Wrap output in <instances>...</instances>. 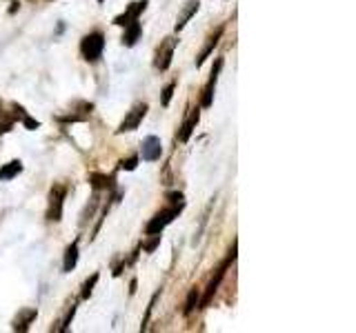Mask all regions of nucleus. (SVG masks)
I'll return each instance as SVG.
<instances>
[{"mask_svg":"<svg viewBox=\"0 0 356 333\" xmlns=\"http://www.w3.org/2000/svg\"><path fill=\"white\" fill-rule=\"evenodd\" d=\"M234 258H236V244H234V249H232V253L227 255V260L225 262H222L220 266H218V269H216V275L214 278H211V280H209V284H207V291H205V296H203V300H200V307H207L209 302H211V298H214V293L218 291V287H220V280H222V278H225V271H227V266L234 262Z\"/></svg>","mask_w":356,"mask_h":333,"instance_id":"nucleus-1","label":"nucleus"},{"mask_svg":"<svg viewBox=\"0 0 356 333\" xmlns=\"http://www.w3.org/2000/svg\"><path fill=\"white\" fill-rule=\"evenodd\" d=\"M103 49H105L103 33H89V36H85L83 42H81V51L85 56V60H89V62L98 60L100 53H103Z\"/></svg>","mask_w":356,"mask_h":333,"instance_id":"nucleus-2","label":"nucleus"},{"mask_svg":"<svg viewBox=\"0 0 356 333\" xmlns=\"http://www.w3.org/2000/svg\"><path fill=\"white\" fill-rule=\"evenodd\" d=\"M181 209H183V205L172 207V209H165V211H159V214H156V216L147 222V233H149V236H154V233H161L178 214H181Z\"/></svg>","mask_w":356,"mask_h":333,"instance_id":"nucleus-3","label":"nucleus"},{"mask_svg":"<svg viewBox=\"0 0 356 333\" xmlns=\"http://www.w3.org/2000/svg\"><path fill=\"white\" fill-rule=\"evenodd\" d=\"M145 114H147V105H145V103L134 105V107H131V111L127 114V118L120 122L118 133H125V131H134V129H138V125L143 122Z\"/></svg>","mask_w":356,"mask_h":333,"instance_id":"nucleus-4","label":"nucleus"},{"mask_svg":"<svg viewBox=\"0 0 356 333\" xmlns=\"http://www.w3.org/2000/svg\"><path fill=\"white\" fill-rule=\"evenodd\" d=\"M63 200H65V187H54L49 194V209H47V220L58 222L63 218Z\"/></svg>","mask_w":356,"mask_h":333,"instance_id":"nucleus-5","label":"nucleus"},{"mask_svg":"<svg viewBox=\"0 0 356 333\" xmlns=\"http://www.w3.org/2000/svg\"><path fill=\"white\" fill-rule=\"evenodd\" d=\"M174 47H176V40H174V38H167V40L161 44L159 53H156V67H159L161 71L170 69V65H172V56H174Z\"/></svg>","mask_w":356,"mask_h":333,"instance_id":"nucleus-6","label":"nucleus"},{"mask_svg":"<svg viewBox=\"0 0 356 333\" xmlns=\"http://www.w3.org/2000/svg\"><path fill=\"white\" fill-rule=\"evenodd\" d=\"M143 160H147V162H154V160H159L161 158V153H163V144H161V138H156V136H147L143 140Z\"/></svg>","mask_w":356,"mask_h":333,"instance_id":"nucleus-7","label":"nucleus"},{"mask_svg":"<svg viewBox=\"0 0 356 333\" xmlns=\"http://www.w3.org/2000/svg\"><path fill=\"white\" fill-rule=\"evenodd\" d=\"M145 7H147V0H138V3H131V5L127 7L125 14H120V16H116V18H114V25L125 27V25H129L131 20H138L140 11H143Z\"/></svg>","mask_w":356,"mask_h":333,"instance_id":"nucleus-8","label":"nucleus"},{"mask_svg":"<svg viewBox=\"0 0 356 333\" xmlns=\"http://www.w3.org/2000/svg\"><path fill=\"white\" fill-rule=\"evenodd\" d=\"M220 67H222V60H216L214 69H211V78H209V83H207L205 92H203V107H209L211 105V98H214V87H216V80H218Z\"/></svg>","mask_w":356,"mask_h":333,"instance_id":"nucleus-9","label":"nucleus"},{"mask_svg":"<svg viewBox=\"0 0 356 333\" xmlns=\"http://www.w3.org/2000/svg\"><path fill=\"white\" fill-rule=\"evenodd\" d=\"M140 33H143L140 22L138 20H131L129 25H125V36H122V44H125V47H134V44H136V40L140 38Z\"/></svg>","mask_w":356,"mask_h":333,"instance_id":"nucleus-10","label":"nucleus"},{"mask_svg":"<svg viewBox=\"0 0 356 333\" xmlns=\"http://www.w3.org/2000/svg\"><path fill=\"white\" fill-rule=\"evenodd\" d=\"M198 118H200V111H198V109H192V114H189V118L183 122L181 133H178V138H181L183 142H187L189 136L194 133V129H196V125H198Z\"/></svg>","mask_w":356,"mask_h":333,"instance_id":"nucleus-11","label":"nucleus"},{"mask_svg":"<svg viewBox=\"0 0 356 333\" xmlns=\"http://www.w3.org/2000/svg\"><path fill=\"white\" fill-rule=\"evenodd\" d=\"M198 0H189V3L183 7V11H181V14H178V20H176V31H181L185 25H187V20L189 18H192L194 14H196V11H198Z\"/></svg>","mask_w":356,"mask_h":333,"instance_id":"nucleus-12","label":"nucleus"},{"mask_svg":"<svg viewBox=\"0 0 356 333\" xmlns=\"http://www.w3.org/2000/svg\"><path fill=\"white\" fill-rule=\"evenodd\" d=\"M220 36H222V27H220V29H216V33H214V36H211V38L207 40L205 49L198 53V58H196V67H200V65H203V62H205V60L209 58V53L214 51V47H216V44H218Z\"/></svg>","mask_w":356,"mask_h":333,"instance_id":"nucleus-13","label":"nucleus"},{"mask_svg":"<svg viewBox=\"0 0 356 333\" xmlns=\"http://www.w3.org/2000/svg\"><path fill=\"white\" fill-rule=\"evenodd\" d=\"M76 262H78V240H74V242L70 244V247H67L63 269H65V271H72L74 266H76Z\"/></svg>","mask_w":356,"mask_h":333,"instance_id":"nucleus-14","label":"nucleus"},{"mask_svg":"<svg viewBox=\"0 0 356 333\" xmlns=\"http://www.w3.org/2000/svg\"><path fill=\"white\" fill-rule=\"evenodd\" d=\"M20 171H22V162L11 160L3 166V169H0V180H11V178H16Z\"/></svg>","mask_w":356,"mask_h":333,"instance_id":"nucleus-15","label":"nucleus"},{"mask_svg":"<svg viewBox=\"0 0 356 333\" xmlns=\"http://www.w3.org/2000/svg\"><path fill=\"white\" fill-rule=\"evenodd\" d=\"M31 320H36V311L33 309H29V311H25L20 318H16V325H14V329L16 331H27L29 329V322Z\"/></svg>","mask_w":356,"mask_h":333,"instance_id":"nucleus-16","label":"nucleus"},{"mask_svg":"<svg viewBox=\"0 0 356 333\" xmlns=\"http://www.w3.org/2000/svg\"><path fill=\"white\" fill-rule=\"evenodd\" d=\"M198 302H200V291H198V289H192V291H189V296H187V302H185L183 314L189 316L198 307Z\"/></svg>","mask_w":356,"mask_h":333,"instance_id":"nucleus-17","label":"nucleus"},{"mask_svg":"<svg viewBox=\"0 0 356 333\" xmlns=\"http://www.w3.org/2000/svg\"><path fill=\"white\" fill-rule=\"evenodd\" d=\"M89 182H92L94 189H107L109 187V178L103 173H92L89 176Z\"/></svg>","mask_w":356,"mask_h":333,"instance_id":"nucleus-18","label":"nucleus"},{"mask_svg":"<svg viewBox=\"0 0 356 333\" xmlns=\"http://www.w3.org/2000/svg\"><path fill=\"white\" fill-rule=\"evenodd\" d=\"M98 282V273H94L92 278H89V280L85 282V287H83V298H89L92 296V291H94V284Z\"/></svg>","mask_w":356,"mask_h":333,"instance_id":"nucleus-19","label":"nucleus"},{"mask_svg":"<svg viewBox=\"0 0 356 333\" xmlns=\"http://www.w3.org/2000/svg\"><path fill=\"white\" fill-rule=\"evenodd\" d=\"M174 83H170V85H167L165 89H163V98H161V103L167 107V105H170V100H172V94H174Z\"/></svg>","mask_w":356,"mask_h":333,"instance_id":"nucleus-20","label":"nucleus"},{"mask_svg":"<svg viewBox=\"0 0 356 333\" xmlns=\"http://www.w3.org/2000/svg\"><path fill=\"white\" fill-rule=\"evenodd\" d=\"M136 164H138V158H136V155H131V158H127V160H122V162H120V166H122L125 171H134V169H136Z\"/></svg>","mask_w":356,"mask_h":333,"instance_id":"nucleus-21","label":"nucleus"},{"mask_svg":"<svg viewBox=\"0 0 356 333\" xmlns=\"http://www.w3.org/2000/svg\"><path fill=\"white\" fill-rule=\"evenodd\" d=\"M161 242V233H154V240H149L147 244H145V251H154L156 247H159Z\"/></svg>","mask_w":356,"mask_h":333,"instance_id":"nucleus-22","label":"nucleus"},{"mask_svg":"<svg viewBox=\"0 0 356 333\" xmlns=\"http://www.w3.org/2000/svg\"><path fill=\"white\" fill-rule=\"evenodd\" d=\"M98 3H103V0H98Z\"/></svg>","mask_w":356,"mask_h":333,"instance_id":"nucleus-23","label":"nucleus"}]
</instances>
